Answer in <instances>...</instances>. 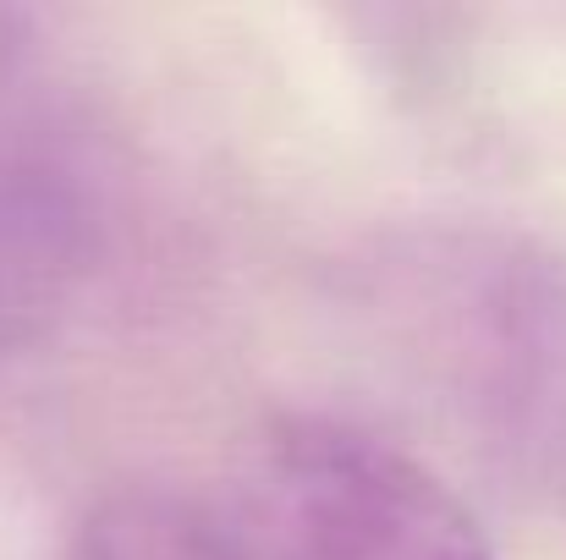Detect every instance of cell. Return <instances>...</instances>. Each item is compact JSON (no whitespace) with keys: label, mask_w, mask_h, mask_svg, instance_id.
Listing matches in <instances>:
<instances>
[{"label":"cell","mask_w":566,"mask_h":560,"mask_svg":"<svg viewBox=\"0 0 566 560\" xmlns=\"http://www.w3.org/2000/svg\"><path fill=\"white\" fill-rule=\"evenodd\" d=\"M99 236L105 177L77 83L39 17L0 6V352L77 308Z\"/></svg>","instance_id":"2"},{"label":"cell","mask_w":566,"mask_h":560,"mask_svg":"<svg viewBox=\"0 0 566 560\" xmlns=\"http://www.w3.org/2000/svg\"><path fill=\"white\" fill-rule=\"evenodd\" d=\"M66 560H248V550L198 500L133 484L83 517Z\"/></svg>","instance_id":"4"},{"label":"cell","mask_w":566,"mask_h":560,"mask_svg":"<svg viewBox=\"0 0 566 560\" xmlns=\"http://www.w3.org/2000/svg\"><path fill=\"white\" fill-rule=\"evenodd\" d=\"M248 560H495L462 495L331 412H286L248 473Z\"/></svg>","instance_id":"3"},{"label":"cell","mask_w":566,"mask_h":560,"mask_svg":"<svg viewBox=\"0 0 566 560\" xmlns=\"http://www.w3.org/2000/svg\"><path fill=\"white\" fill-rule=\"evenodd\" d=\"M429 347L479 440L539 489H566V258L468 231L423 258Z\"/></svg>","instance_id":"1"}]
</instances>
